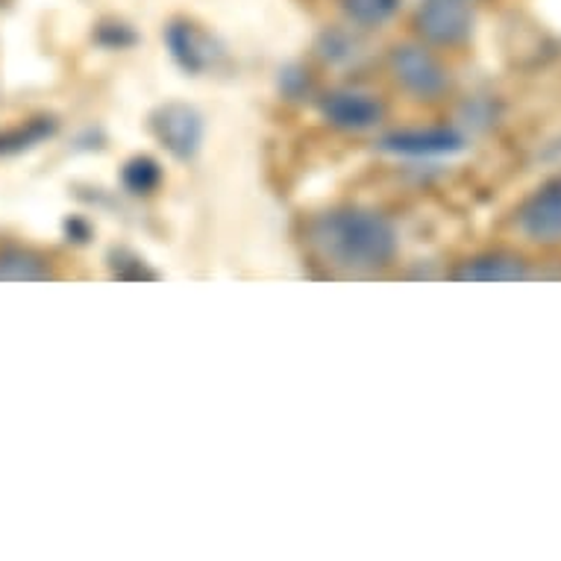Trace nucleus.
I'll return each mask as SVG.
<instances>
[{
  "mask_svg": "<svg viewBox=\"0 0 561 561\" xmlns=\"http://www.w3.org/2000/svg\"><path fill=\"white\" fill-rule=\"evenodd\" d=\"M309 241L330 265L353 274L379 271L397 256L394 224L386 215L359 206L318 215L309 227Z\"/></svg>",
  "mask_w": 561,
  "mask_h": 561,
  "instance_id": "f257e3e1",
  "label": "nucleus"
},
{
  "mask_svg": "<svg viewBox=\"0 0 561 561\" xmlns=\"http://www.w3.org/2000/svg\"><path fill=\"white\" fill-rule=\"evenodd\" d=\"M150 129L162 148L171 153L180 162H188L201 153L203 133H206V124H203V115L188 103L171 101L162 103L150 115Z\"/></svg>",
  "mask_w": 561,
  "mask_h": 561,
  "instance_id": "f03ea898",
  "label": "nucleus"
},
{
  "mask_svg": "<svg viewBox=\"0 0 561 561\" xmlns=\"http://www.w3.org/2000/svg\"><path fill=\"white\" fill-rule=\"evenodd\" d=\"M391 75L405 92L421 98V101H435L447 92L450 77L444 71V65L435 59L426 47L421 45H400L388 56Z\"/></svg>",
  "mask_w": 561,
  "mask_h": 561,
  "instance_id": "7ed1b4c3",
  "label": "nucleus"
},
{
  "mask_svg": "<svg viewBox=\"0 0 561 561\" xmlns=\"http://www.w3.org/2000/svg\"><path fill=\"white\" fill-rule=\"evenodd\" d=\"M414 30L430 45L456 47L473 33V7L470 0H424L414 12Z\"/></svg>",
  "mask_w": 561,
  "mask_h": 561,
  "instance_id": "20e7f679",
  "label": "nucleus"
},
{
  "mask_svg": "<svg viewBox=\"0 0 561 561\" xmlns=\"http://www.w3.org/2000/svg\"><path fill=\"white\" fill-rule=\"evenodd\" d=\"M165 45L171 50V59L192 77L209 75L224 59V47L218 45V38L209 30H203L201 24L185 19H176L168 24Z\"/></svg>",
  "mask_w": 561,
  "mask_h": 561,
  "instance_id": "39448f33",
  "label": "nucleus"
},
{
  "mask_svg": "<svg viewBox=\"0 0 561 561\" xmlns=\"http://www.w3.org/2000/svg\"><path fill=\"white\" fill-rule=\"evenodd\" d=\"M379 150L403 159H444L465 150V136L453 127L394 129L379 138Z\"/></svg>",
  "mask_w": 561,
  "mask_h": 561,
  "instance_id": "423d86ee",
  "label": "nucleus"
},
{
  "mask_svg": "<svg viewBox=\"0 0 561 561\" xmlns=\"http://www.w3.org/2000/svg\"><path fill=\"white\" fill-rule=\"evenodd\" d=\"M517 230L538 244L561 241V174L535 188L517 209Z\"/></svg>",
  "mask_w": 561,
  "mask_h": 561,
  "instance_id": "0eeeda50",
  "label": "nucleus"
},
{
  "mask_svg": "<svg viewBox=\"0 0 561 561\" xmlns=\"http://www.w3.org/2000/svg\"><path fill=\"white\" fill-rule=\"evenodd\" d=\"M321 115L335 129L344 133H365L374 129L386 115V106L377 94L359 92V89H339L321 98Z\"/></svg>",
  "mask_w": 561,
  "mask_h": 561,
  "instance_id": "6e6552de",
  "label": "nucleus"
},
{
  "mask_svg": "<svg viewBox=\"0 0 561 561\" xmlns=\"http://www.w3.org/2000/svg\"><path fill=\"white\" fill-rule=\"evenodd\" d=\"M453 276L461 283H517L526 276V265L515 253L497 250V253H482V256L461 262Z\"/></svg>",
  "mask_w": 561,
  "mask_h": 561,
  "instance_id": "1a4fd4ad",
  "label": "nucleus"
},
{
  "mask_svg": "<svg viewBox=\"0 0 561 561\" xmlns=\"http://www.w3.org/2000/svg\"><path fill=\"white\" fill-rule=\"evenodd\" d=\"M50 279V267L33 250L10 248L0 253V283H42Z\"/></svg>",
  "mask_w": 561,
  "mask_h": 561,
  "instance_id": "9d476101",
  "label": "nucleus"
},
{
  "mask_svg": "<svg viewBox=\"0 0 561 561\" xmlns=\"http://www.w3.org/2000/svg\"><path fill=\"white\" fill-rule=\"evenodd\" d=\"M54 133V118H33L27 121V124H19V127L3 129V133H0V157H15V153L38 148V145L47 141Z\"/></svg>",
  "mask_w": 561,
  "mask_h": 561,
  "instance_id": "9b49d317",
  "label": "nucleus"
},
{
  "mask_svg": "<svg viewBox=\"0 0 561 561\" xmlns=\"http://www.w3.org/2000/svg\"><path fill=\"white\" fill-rule=\"evenodd\" d=\"M121 183L129 194L145 197V194H153L162 185V168H159L157 159L150 157L129 159L124 171H121Z\"/></svg>",
  "mask_w": 561,
  "mask_h": 561,
  "instance_id": "f8f14e48",
  "label": "nucleus"
},
{
  "mask_svg": "<svg viewBox=\"0 0 561 561\" xmlns=\"http://www.w3.org/2000/svg\"><path fill=\"white\" fill-rule=\"evenodd\" d=\"M347 19L359 27H382L386 21L394 19L400 10V0H341Z\"/></svg>",
  "mask_w": 561,
  "mask_h": 561,
  "instance_id": "ddd939ff",
  "label": "nucleus"
},
{
  "mask_svg": "<svg viewBox=\"0 0 561 561\" xmlns=\"http://www.w3.org/2000/svg\"><path fill=\"white\" fill-rule=\"evenodd\" d=\"M318 54L330 65H353L362 56V42L347 30H327L318 38Z\"/></svg>",
  "mask_w": 561,
  "mask_h": 561,
  "instance_id": "4468645a",
  "label": "nucleus"
},
{
  "mask_svg": "<svg viewBox=\"0 0 561 561\" xmlns=\"http://www.w3.org/2000/svg\"><path fill=\"white\" fill-rule=\"evenodd\" d=\"M279 89L288 94V98H300V94L309 89V77L300 71V68H286V71H279Z\"/></svg>",
  "mask_w": 561,
  "mask_h": 561,
  "instance_id": "2eb2a0df",
  "label": "nucleus"
}]
</instances>
